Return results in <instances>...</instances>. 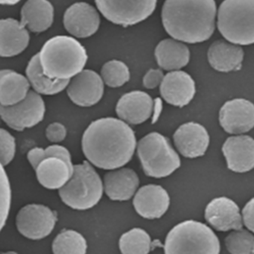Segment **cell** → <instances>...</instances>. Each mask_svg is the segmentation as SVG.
I'll return each mask as SVG.
<instances>
[{"label": "cell", "instance_id": "2", "mask_svg": "<svg viewBox=\"0 0 254 254\" xmlns=\"http://www.w3.org/2000/svg\"><path fill=\"white\" fill-rule=\"evenodd\" d=\"M216 13L215 0H166L162 22L174 39L199 44L213 35Z\"/></svg>", "mask_w": 254, "mask_h": 254}, {"label": "cell", "instance_id": "21", "mask_svg": "<svg viewBox=\"0 0 254 254\" xmlns=\"http://www.w3.org/2000/svg\"><path fill=\"white\" fill-rule=\"evenodd\" d=\"M30 36L26 26L12 18L0 21V56L14 57L29 46Z\"/></svg>", "mask_w": 254, "mask_h": 254}, {"label": "cell", "instance_id": "24", "mask_svg": "<svg viewBox=\"0 0 254 254\" xmlns=\"http://www.w3.org/2000/svg\"><path fill=\"white\" fill-rule=\"evenodd\" d=\"M54 21V8L48 0H28L21 9V21L29 31L41 33Z\"/></svg>", "mask_w": 254, "mask_h": 254}, {"label": "cell", "instance_id": "33", "mask_svg": "<svg viewBox=\"0 0 254 254\" xmlns=\"http://www.w3.org/2000/svg\"><path fill=\"white\" fill-rule=\"evenodd\" d=\"M16 153V140L14 136L4 128L0 130V159L2 166H8Z\"/></svg>", "mask_w": 254, "mask_h": 254}, {"label": "cell", "instance_id": "28", "mask_svg": "<svg viewBox=\"0 0 254 254\" xmlns=\"http://www.w3.org/2000/svg\"><path fill=\"white\" fill-rule=\"evenodd\" d=\"M52 250L56 254H84L87 253V241L75 230H64L53 241Z\"/></svg>", "mask_w": 254, "mask_h": 254}, {"label": "cell", "instance_id": "23", "mask_svg": "<svg viewBox=\"0 0 254 254\" xmlns=\"http://www.w3.org/2000/svg\"><path fill=\"white\" fill-rule=\"evenodd\" d=\"M73 168V164L64 159L50 157L41 161L35 172L41 186L48 190H60L70 179Z\"/></svg>", "mask_w": 254, "mask_h": 254}, {"label": "cell", "instance_id": "15", "mask_svg": "<svg viewBox=\"0 0 254 254\" xmlns=\"http://www.w3.org/2000/svg\"><path fill=\"white\" fill-rule=\"evenodd\" d=\"M133 204L136 212L142 218L157 219L167 212L170 197L161 186L149 184L137 190L133 196Z\"/></svg>", "mask_w": 254, "mask_h": 254}, {"label": "cell", "instance_id": "1", "mask_svg": "<svg viewBox=\"0 0 254 254\" xmlns=\"http://www.w3.org/2000/svg\"><path fill=\"white\" fill-rule=\"evenodd\" d=\"M136 146L133 129L126 122L114 117L90 123L81 139L83 154L87 160L105 170L119 169L128 163Z\"/></svg>", "mask_w": 254, "mask_h": 254}, {"label": "cell", "instance_id": "14", "mask_svg": "<svg viewBox=\"0 0 254 254\" xmlns=\"http://www.w3.org/2000/svg\"><path fill=\"white\" fill-rule=\"evenodd\" d=\"M160 92L167 103L183 108L194 98L195 83L191 75L184 71H170L165 75L160 86Z\"/></svg>", "mask_w": 254, "mask_h": 254}, {"label": "cell", "instance_id": "20", "mask_svg": "<svg viewBox=\"0 0 254 254\" xmlns=\"http://www.w3.org/2000/svg\"><path fill=\"white\" fill-rule=\"evenodd\" d=\"M104 191L111 200H128L135 195L139 186V178L133 169L119 168L110 170L104 176Z\"/></svg>", "mask_w": 254, "mask_h": 254}, {"label": "cell", "instance_id": "19", "mask_svg": "<svg viewBox=\"0 0 254 254\" xmlns=\"http://www.w3.org/2000/svg\"><path fill=\"white\" fill-rule=\"evenodd\" d=\"M230 170L245 173L254 169V139L246 135L230 136L222 146Z\"/></svg>", "mask_w": 254, "mask_h": 254}, {"label": "cell", "instance_id": "16", "mask_svg": "<svg viewBox=\"0 0 254 254\" xmlns=\"http://www.w3.org/2000/svg\"><path fill=\"white\" fill-rule=\"evenodd\" d=\"M205 218L214 229L221 232L238 230L244 224L239 206L226 197H216L208 203Z\"/></svg>", "mask_w": 254, "mask_h": 254}, {"label": "cell", "instance_id": "29", "mask_svg": "<svg viewBox=\"0 0 254 254\" xmlns=\"http://www.w3.org/2000/svg\"><path fill=\"white\" fill-rule=\"evenodd\" d=\"M119 247L124 254H146L151 251V237L143 229L133 228L122 235Z\"/></svg>", "mask_w": 254, "mask_h": 254}, {"label": "cell", "instance_id": "31", "mask_svg": "<svg viewBox=\"0 0 254 254\" xmlns=\"http://www.w3.org/2000/svg\"><path fill=\"white\" fill-rule=\"evenodd\" d=\"M227 251L233 254H254V236L243 229L233 230L225 239Z\"/></svg>", "mask_w": 254, "mask_h": 254}, {"label": "cell", "instance_id": "7", "mask_svg": "<svg viewBox=\"0 0 254 254\" xmlns=\"http://www.w3.org/2000/svg\"><path fill=\"white\" fill-rule=\"evenodd\" d=\"M136 151L143 172L151 178H166L181 166L179 155L169 139L157 132L139 139Z\"/></svg>", "mask_w": 254, "mask_h": 254}, {"label": "cell", "instance_id": "5", "mask_svg": "<svg viewBox=\"0 0 254 254\" xmlns=\"http://www.w3.org/2000/svg\"><path fill=\"white\" fill-rule=\"evenodd\" d=\"M221 246L216 235L207 225L188 220L179 223L168 233L166 254H219Z\"/></svg>", "mask_w": 254, "mask_h": 254}, {"label": "cell", "instance_id": "27", "mask_svg": "<svg viewBox=\"0 0 254 254\" xmlns=\"http://www.w3.org/2000/svg\"><path fill=\"white\" fill-rule=\"evenodd\" d=\"M26 77L33 90L41 95L53 96L67 87L70 80H60L47 76L41 67L39 53L35 55L28 64Z\"/></svg>", "mask_w": 254, "mask_h": 254}, {"label": "cell", "instance_id": "40", "mask_svg": "<svg viewBox=\"0 0 254 254\" xmlns=\"http://www.w3.org/2000/svg\"><path fill=\"white\" fill-rule=\"evenodd\" d=\"M20 0H0V2L2 5H14L18 3Z\"/></svg>", "mask_w": 254, "mask_h": 254}, {"label": "cell", "instance_id": "18", "mask_svg": "<svg viewBox=\"0 0 254 254\" xmlns=\"http://www.w3.org/2000/svg\"><path fill=\"white\" fill-rule=\"evenodd\" d=\"M174 142L180 153L187 158L204 155L209 144L206 129L197 123H187L174 133Z\"/></svg>", "mask_w": 254, "mask_h": 254}, {"label": "cell", "instance_id": "37", "mask_svg": "<svg viewBox=\"0 0 254 254\" xmlns=\"http://www.w3.org/2000/svg\"><path fill=\"white\" fill-rule=\"evenodd\" d=\"M242 215L245 227L254 233V197L246 203Z\"/></svg>", "mask_w": 254, "mask_h": 254}, {"label": "cell", "instance_id": "17", "mask_svg": "<svg viewBox=\"0 0 254 254\" xmlns=\"http://www.w3.org/2000/svg\"><path fill=\"white\" fill-rule=\"evenodd\" d=\"M154 100L143 91L135 90L123 95L117 102L116 112L128 125H140L152 116Z\"/></svg>", "mask_w": 254, "mask_h": 254}, {"label": "cell", "instance_id": "32", "mask_svg": "<svg viewBox=\"0 0 254 254\" xmlns=\"http://www.w3.org/2000/svg\"><path fill=\"white\" fill-rule=\"evenodd\" d=\"M11 203V189L8 175L2 166L1 170V230L3 229L9 215Z\"/></svg>", "mask_w": 254, "mask_h": 254}, {"label": "cell", "instance_id": "11", "mask_svg": "<svg viewBox=\"0 0 254 254\" xmlns=\"http://www.w3.org/2000/svg\"><path fill=\"white\" fill-rule=\"evenodd\" d=\"M66 91L74 104L88 108L96 105L103 97L105 83L94 71L84 69L71 78Z\"/></svg>", "mask_w": 254, "mask_h": 254}, {"label": "cell", "instance_id": "36", "mask_svg": "<svg viewBox=\"0 0 254 254\" xmlns=\"http://www.w3.org/2000/svg\"><path fill=\"white\" fill-rule=\"evenodd\" d=\"M46 158L50 157H59L72 164V157L66 147L59 145H50L45 148Z\"/></svg>", "mask_w": 254, "mask_h": 254}, {"label": "cell", "instance_id": "13", "mask_svg": "<svg viewBox=\"0 0 254 254\" xmlns=\"http://www.w3.org/2000/svg\"><path fill=\"white\" fill-rule=\"evenodd\" d=\"M64 25L72 36L87 38L97 32L100 26V16L90 4L77 2L65 11Z\"/></svg>", "mask_w": 254, "mask_h": 254}, {"label": "cell", "instance_id": "25", "mask_svg": "<svg viewBox=\"0 0 254 254\" xmlns=\"http://www.w3.org/2000/svg\"><path fill=\"white\" fill-rule=\"evenodd\" d=\"M156 60L159 66L166 71L180 70L185 67L190 59L188 47L176 39H165L156 47Z\"/></svg>", "mask_w": 254, "mask_h": 254}, {"label": "cell", "instance_id": "6", "mask_svg": "<svg viewBox=\"0 0 254 254\" xmlns=\"http://www.w3.org/2000/svg\"><path fill=\"white\" fill-rule=\"evenodd\" d=\"M218 29L229 42L254 44V0H224L218 11Z\"/></svg>", "mask_w": 254, "mask_h": 254}, {"label": "cell", "instance_id": "30", "mask_svg": "<svg viewBox=\"0 0 254 254\" xmlns=\"http://www.w3.org/2000/svg\"><path fill=\"white\" fill-rule=\"evenodd\" d=\"M101 77L108 87L117 88L130 80V70L124 62L112 60L107 62L101 69Z\"/></svg>", "mask_w": 254, "mask_h": 254}, {"label": "cell", "instance_id": "38", "mask_svg": "<svg viewBox=\"0 0 254 254\" xmlns=\"http://www.w3.org/2000/svg\"><path fill=\"white\" fill-rule=\"evenodd\" d=\"M46 158L45 148H32L28 152V161L30 163L34 169H36L38 165L41 163L42 160Z\"/></svg>", "mask_w": 254, "mask_h": 254}, {"label": "cell", "instance_id": "10", "mask_svg": "<svg viewBox=\"0 0 254 254\" xmlns=\"http://www.w3.org/2000/svg\"><path fill=\"white\" fill-rule=\"evenodd\" d=\"M57 221V214L50 207L32 203L19 211L16 216V227L24 237L41 240L51 234Z\"/></svg>", "mask_w": 254, "mask_h": 254}, {"label": "cell", "instance_id": "35", "mask_svg": "<svg viewBox=\"0 0 254 254\" xmlns=\"http://www.w3.org/2000/svg\"><path fill=\"white\" fill-rule=\"evenodd\" d=\"M164 76L163 71L160 69H150L146 72L142 80L143 86L148 90L156 88L160 86Z\"/></svg>", "mask_w": 254, "mask_h": 254}, {"label": "cell", "instance_id": "12", "mask_svg": "<svg viewBox=\"0 0 254 254\" xmlns=\"http://www.w3.org/2000/svg\"><path fill=\"white\" fill-rule=\"evenodd\" d=\"M219 123L230 134H242L254 127V104L245 99L227 101L219 112Z\"/></svg>", "mask_w": 254, "mask_h": 254}, {"label": "cell", "instance_id": "34", "mask_svg": "<svg viewBox=\"0 0 254 254\" xmlns=\"http://www.w3.org/2000/svg\"><path fill=\"white\" fill-rule=\"evenodd\" d=\"M66 128L60 123H53L46 129L47 139L53 143H59L64 140L66 136Z\"/></svg>", "mask_w": 254, "mask_h": 254}, {"label": "cell", "instance_id": "4", "mask_svg": "<svg viewBox=\"0 0 254 254\" xmlns=\"http://www.w3.org/2000/svg\"><path fill=\"white\" fill-rule=\"evenodd\" d=\"M103 181L90 162L74 165L70 179L59 190L62 201L73 209L87 210L94 207L102 199Z\"/></svg>", "mask_w": 254, "mask_h": 254}, {"label": "cell", "instance_id": "3", "mask_svg": "<svg viewBox=\"0 0 254 254\" xmlns=\"http://www.w3.org/2000/svg\"><path fill=\"white\" fill-rule=\"evenodd\" d=\"M43 71L47 76L70 80L84 69L87 62L85 48L76 39L66 35L53 37L39 53Z\"/></svg>", "mask_w": 254, "mask_h": 254}, {"label": "cell", "instance_id": "9", "mask_svg": "<svg viewBox=\"0 0 254 254\" xmlns=\"http://www.w3.org/2000/svg\"><path fill=\"white\" fill-rule=\"evenodd\" d=\"M46 105L41 94L30 90L21 102L11 106L0 107L2 121L7 126L17 131L31 128L44 120Z\"/></svg>", "mask_w": 254, "mask_h": 254}, {"label": "cell", "instance_id": "26", "mask_svg": "<svg viewBox=\"0 0 254 254\" xmlns=\"http://www.w3.org/2000/svg\"><path fill=\"white\" fill-rule=\"evenodd\" d=\"M27 77L10 69L0 72V103L11 106L21 102L30 91Z\"/></svg>", "mask_w": 254, "mask_h": 254}, {"label": "cell", "instance_id": "22", "mask_svg": "<svg viewBox=\"0 0 254 254\" xmlns=\"http://www.w3.org/2000/svg\"><path fill=\"white\" fill-rule=\"evenodd\" d=\"M244 55L245 53L240 46L219 40L209 47L207 53L208 62L210 66L218 72H233L242 68Z\"/></svg>", "mask_w": 254, "mask_h": 254}, {"label": "cell", "instance_id": "39", "mask_svg": "<svg viewBox=\"0 0 254 254\" xmlns=\"http://www.w3.org/2000/svg\"><path fill=\"white\" fill-rule=\"evenodd\" d=\"M162 109H163V102H162L161 99L157 98L154 101V108H153L152 116H151L153 124H154L158 120L159 117L161 114Z\"/></svg>", "mask_w": 254, "mask_h": 254}, {"label": "cell", "instance_id": "8", "mask_svg": "<svg viewBox=\"0 0 254 254\" xmlns=\"http://www.w3.org/2000/svg\"><path fill=\"white\" fill-rule=\"evenodd\" d=\"M95 2L107 20L127 27L148 18L156 9L157 0H95Z\"/></svg>", "mask_w": 254, "mask_h": 254}]
</instances>
